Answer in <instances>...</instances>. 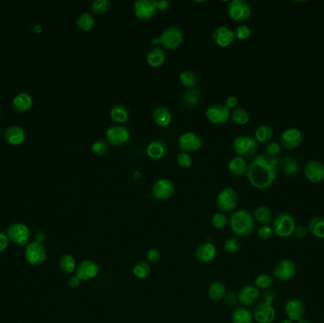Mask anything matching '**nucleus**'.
<instances>
[{
	"label": "nucleus",
	"instance_id": "nucleus-1",
	"mask_svg": "<svg viewBox=\"0 0 324 323\" xmlns=\"http://www.w3.org/2000/svg\"><path fill=\"white\" fill-rule=\"evenodd\" d=\"M283 160L270 158L267 155H258L248 165L246 176L249 184L258 189L270 188L278 174V166Z\"/></svg>",
	"mask_w": 324,
	"mask_h": 323
},
{
	"label": "nucleus",
	"instance_id": "nucleus-2",
	"mask_svg": "<svg viewBox=\"0 0 324 323\" xmlns=\"http://www.w3.org/2000/svg\"><path fill=\"white\" fill-rule=\"evenodd\" d=\"M230 229L238 238L251 235L255 229V219L246 210H238L230 216Z\"/></svg>",
	"mask_w": 324,
	"mask_h": 323
},
{
	"label": "nucleus",
	"instance_id": "nucleus-3",
	"mask_svg": "<svg viewBox=\"0 0 324 323\" xmlns=\"http://www.w3.org/2000/svg\"><path fill=\"white\" fill-rule=\"evenodd\" d=\"M295 218L288 213H281L272 221L273 232L281 238H287L293 235L296 229Z\"/></svg>",
	"mask_w": 324,
	"mask_h": 323
},
{
	"label": "nucleus",
	"instance_id": "nucleus-4",
	"mask_svg": "<svg viewBox=\"0 0 324 323\" xmlns=\"http://www.w3.org/2000/svg\"><path fill=\"white\" fill-rule=\"evenodd\" d=\"M184 40V35L182 30L177 27H167L162 32V34L152 40V43L160 44L164 49L176 50Z\"/></svg>",
	"mask_w": 324,
	"mask_h": 323
},
{
	"label": "nucleus",
	"instance_id": "nucleus-5",
	"mask_svg": "<svg viewBox=\"0 0 324 323\" xmlns=\"http://www.w3.org/2000/svg\"><path fill=\"white\" fill-rule=\"evenodd\" d=\"M238 205V195L234 188H223L216 197V206L219 211L224 213L233 212Z\"/></svg>",
	"mask_w": 324,
	"mask_h": 323
},
{
	"label": "nucleus",
	"instance_id": "nucleus-6",
	"mask_svg": "<svg viewBox=\"0 0 324 323\" xmlns=\"http://www.w3.org/2000/svg\"><path fill=\"white\" fill-rule=\"evenodd\" d=\"M232 148L238 157L248 158L256 153L258 145L255 138L248 135H242L233 140Z\"/></svg>",
	"mask_w": 324,
	"mask_h": 323
},
{
	"label": "nucleus",
	"instance_id": "nucleus-7",
	"mask_svg": "<svg viewBox=\"0 0 324 323\" xmlns=\"http://www.w3.org/2000/svg\"><path fill=\"white\" fill-rule=\"evenodd\" d=\"M131 132L129 129L122 125H114L109 127L106 133V138L108 144L114 147L124 145L129 141Z\"/></svg>",
	"mask_w": 324,
	"mask_h": 323
},
{
	"label": "nucleus",
	"instance_id": "nucleus-8",
	"mask_svg": "<svg viewBox=\"0 0 324 323\" xmlns=\"http://www.w3.org/2000/svg\"><path fill=\"white\" fill-rule=\"evenodd\" d=\"M228 14L233 21L244 22L251 16V8L244 0H232L228 5Z\"/></svg>",
	"mask_w": 324,
	"mask_h": 323
},
{
	"label": "nucleus",
	"instance_id": "nucleus-9",
	"mask_svg": "<svg viewBox=\"0 0 324 323\" xmlns=\"http://www.w3.org/2000/svg\"><path fill=\"white\" fill-rule=\"evenodd\" d=\"M176 192V187L172 180L168 178L158 179L152 187V195L158 200H167L173 197Z\"/></svg>",
	"mask_w": 324,
	"mask_h": 323
},
{
	"label": "nucleus",
	"instance_id": "nucleus-10",
	"mask_svg": "<svg viewBox=\"0 0 324 323\" xmlns=\"http://www.w3.org/2000/svg\"><path fill=\"white\" fill-rule=\"evenodd\" d=\"M201 136L194 132H185L179 136L177 144L183 153H194L202 147Z\"/></svg>",
	"mask_w": 324,
	"mask_h": 323
},
{
	"label": "nucleus",
	"instance_id": "nucleus-11",
	"mask_svg": "<svg viewBox=\"0 0 324 323\" xmlns=\"http://www.w3.org/2000/svg\"><path fill=\"white\" fill-rule=\"evenodd\" d=\"M206 118L213 124L220 125L228 122L230 119V110L224 105L215 104L206 110Z\"/></svg>",
	"mask_w": 324,
	"mask_h": 323
},
{
	"label": "nucleus",
	"instance_id": "nucleus-12",
	"mask_svg": "<svg viewBox=\"0 0 324 323\" xmlns=\"http://www.w3.org/2000/svg\"><path fill=\"white\" fill-rule=\"evenodd\" d=\"M296 271L297 268L295 263L290 259H284L276 265L273 270V275L282 282H287L295 277Z\"/></svg>",
	"mask_w": 324,
	"mask_h": 323
},
{
	"label": "nucleus",
	"instance_id": "nucleus-13",
	"mask_svg": "<svg viewBox=\"0 0 324 323\" xmlns=\"http://www.w3.org/2000/svg\"><path fill=\"white\" fill-rule=\"evenodd\" d=\"M156 1L154 0H136L133 4V12L136 18L148 20L157 14Z\"/></svg>",
	"mask_w": 324,
	"mask_h": 323
},
{
	"label": "nucleus",
	"instance_id": "nucleus-14",
	"mask_svg": "<svg viewBox=\"0 0 324 323\" xmlns=\"http://www.w3.org/2000/svg\"><path fill=\"white\" fill-rule=\"evenodd\" d=\"M253 319L258 323H272L276 319V312L272 304L264 300L258 302L253 310Z\"/></svg>",
	"mask_w": 324,
	"mask_h": 323
},
{
	"label": "nucleus",
	"instance_id": "nucleus-15",
	"mask_svg": "<svg viewBox=\"0 0 324 323\" xmlns=\"http://www.w3.org/2000/svg\"><path fill=\"white\" fill-rule=\"evenodd\" d=\"M47 257L46 249L40 242H30L26 246L25 249V258L27 263L33 266L40 265L45 262Z\"/></svg>",
	"mask_w": 324,
	"mask_h": 323
},
{
	"label": "nucleus",
	"instance_id": "nucleus-16",
	"mask_svg": "<svg viewBox=\"0 0 324 323\" xmlns=\"http://www.w3.org/2000/svg\"><path fill=\"white\" fill-rule=\"evenodd\" d=\"M7 236L12 242L20 245H24L29 239L30 232L26 225L15 223L9 227L7 230Z\"/></svg>",
	"mask_w": 324,
	"mask_h": 323
},
{
	"label": "nucleus",
	"instance_id": "nucleus-17",
	"mask_svg": "<svg viewBox=\"0 0 324 323\" xmlns=\"http://www.w3.org/2000/svg\"><path fill=\"white\" fill-rule=\"evenodd\" d=\"M284 313L288 320L292 322H297L303 319L305 314L304 303L296 297L288 299L284 305Z\"/></svg>",
	"mask_w": 324,
	"mask_h": 323
},
{
	"label": "nucleus",
	"instance_id": "nucleus-18",
	"mask_svg": "<svg viewBox=\"0 0 324 323\" xmlns=\"http://www.w3.org/2000/svg\"><path fill=\"white\" fill-rule=\"evenodd\" d=\"M212 37L214 42L220 48H228L235 40L234 31L226 26L216 27L212 34Z\"/></svg>",
	"mask_w": 324,
	"mask_h": 323
},
{
	"label": "nucleus",
	"instance_id": "nucleus-19",
	"mask_svg": "<svg viewBox=\"0 0 324 323\" xmlns=\"http://www.w3.org/2000/svg\"><path fill=\"white\" fill-rule=\"evenodd\" d=\"M304 175L314 184L321 183L324 180V165L317 161H309L304 165Z\"/></svg>",
	"mask_w": 324,
	"mask_h": 323
},
{
	"label": "nucleus",
	"instance_id": "nucleus-20",
	"mask_svg": "<svg viewBox=\"0 0 324 323\" xmlns=\"http://www.w3.org/2000/svg\"><path fill=\"white\" fill-rule=\"evenodd\" d=\"M281 145L284 150H294L302 142V134L297 128L285 130L281 136Z\"/></svg>",
	"mask_w": 324,
	"mask_h": 323
},
{
	"label": "nucleus",
	"instance_id": "nucleus-21",
	"mask_svg": "<svg viewBox=\"0 0 324 323\" xmlns=\"http://www.w3.org/2000/svg\"><path fill=\"white\" fill-rule=\"evenodd\" d=\"M99 273V266L92 260H83L76 269V276L82 281H90Z\"/></svg>",
	"mask_w": 324,
	"mask_h": 323
},
{
	"label": "nucleus",
	"instance_id": "nucleus-22",
	"mask_svg": "<svg viewBox=\"0 0 324 323\" xmlns=\"http://www.w3.org/2000/svg\"><path fill=\"white\" fill-rule=\"evenodd\" d=\"M261 296L259 289L253 285H245L238 292V301L245 307L255 304Z\"/></svg>",
	"mask_w": 324,
	"mask_h": 323
},
{
	"label": "nucleus",
	"instance_id": "nucleus-23",
	"mask_svg": "<svg viewBox=\"0 0 324 323\" xmlns=\"http://www.w3.org/2000/svg\"><path fill=\"white\" fill-rule=\"evenodd\" d=\"M216 256V246L212 242H202L195 249V258L201 264L211 263Z\"/></svg>",
	"mask_w": 324,
	"mask_h": 323
},
{
	"label": "nucleus",
	"instance_id": "nucleus-24",
	"mask_svg": "<svg viewBox=\"0 0 324 323\" xmlns=\"http://www.w3.org/2000/svg\"><path fill=\"white\" fill-rule=\"evenodd\" d=\"M152 118L158 126L165 128L168 127L172 122V112L167 107L160 106L154 109Z\"/></svg>",
	"mask_w": 324,
	"mask_h": 323
},
{
	"label": "nucleus",
	"instance_id": "nucleus-25",
	"mask_svg": "<svg viewBox=\"0 0 324 323\" xmlns=\"http://www.w3.org/2000/svg\"><path fill=\"white\" fill-rule=\"evenodd\" d=\"M168 152V146L166 142L162 139H155L151 141L146 149V153L150 159L152 160H162L166 156Z\"/></svg>",
	"mask_w": 324,
	"mask_h": 323
},
{
	"label": "nucleus",
	"instance_id": "nucleus-26",
	"mask_svg": "<svg viewBox=\"0 0 324 323\" xmlns=\"http://www.w3.org/2000/svg\"><path fill=\"white\" fill-rule=\"evenodd\" d=\"M166 55L161 47H154L146 55V61L150 67L160 68L165 63Z\"/></svg>",
	"mask_w": 324,
	"mask_h": 323
},
{
	"label": "nucleus",
	"instance_id": "nucleus-27",
	"mask_svg": "<svg viewBox=\"0 0 324 323\" xmlns=\"http://www.w3.org/2000/svg\"><path fill=\"white\" fill-rule=\"evenodd\" d=\"M253 320L251 311L243 305L236 306L231 313L232 323H252Z\"/></svg>",
	"mask_w": 324,
	"mask_h": 323
},
{
	"label": "nucleus",
	"instance_id": "nucleus-28",
	"mask_svg": "<svg viewBox=\"0 0 324 323\" xmlns=\"http://www.w3.org/2000/svg\"><path fill=\"white\" fill-rule=\"evenodd\" d=\"M180 100L184 107L189 108H195L201 101V92L195 88L187 89L182 93Z\"/></svg>",
	"mask_w": 324,
	"mask_h": 323
},
{
	"label": "nucleus",
	"instance_id": "nucleus-29",
	"mask_svg": "<svg viewBox=\"0 0 324 323\" xmlns=\"http://www.w3.org/2000/svg\"><path fill=\"white\" fill-rule=\"evenodd\" d=\"M247 162L242 157H235L231 159L228 163V169L231 175L235 176H242L247 172Z\"/></svg>",
	"mask_w": 324,
	"mask_h": 323
},
{
	"label": "nucleus",
	"instance_id": "nucleus-30",
	"mask_svg": "<svg viewBox=\"0 0 324 323\" xmlns=\"http://www.w3.org/2000/svg\"><path fill=\"white\" fill-rule=\"evenodd\" d=\"M5 139L12 145H18L25 139V132L19 126H11L5 131Z\"/></svg>",
	"mask_w": 324,
	"mask_h": 323
},
{
	"label": "nucleus",
	"instance_id": "nucleus-31",
	"mask_svg": "<svg viewBox=\"0 0 324 323\" xmlns=\"http://www.w3.org/2000/svg\"><path fill=\"white\" fill-rule=\"evenodd\" d=\"M110 118L119 124L126 123L130 119L129 110L123 105H115L110 109Z\"/></svg>",
	"mask_w": 324,
	"mask_h": 323
},
{
	"label": "nucleus",
	"instance_id": "nucleus-32",
	"mask_svg": "<svg viewBox=\"0 0 324 323\" xmlns=\"http://www.w3.org/2000/svg\"><path fill=\"white\" fill-rule=\"evenodd\" d=\"M308 232L311 233L313 236L319 239H324V217H314L312 218L308 226Z\"/></svg>",
	"mask_w": 324,
	"mask_h": 323
},
{
	"label": "nucleus",
	"instance_id": "nucleus-33",
	"mask_svg": "<svg viewBox=\"0 0 324 323\" xmlns=\"http://www.w3.org/2000/svg\"><path fill=\"white\" fill-rule=\"evenodd\" d=\"M227 293L225 284L222 282H214L211 283L208 289V295L213 301H220L223 299Z\"/></svg>",
	"mask_w": 324,
	"mask_h": 323
},
{
	"label": "nucleus",
	"instance_id": "nucleus-34",
	"mask_svg": "<svg viewBox=\"0 0 324 323\" xmlns=\"http://www.w3.org/2000/svg\"><path fill=\"white\" fill-rule=\"evenodd\" d=\"M254 219L262 226H270L273 221L272 212L267 206H260L254 212Z\"/></svg>",
	"mask_w": 324,
	"mask_h": 323
},
{
	"label": "nucleus",
	"instance_id": "nucleus-35",
	"mask_svg": "<svg viewBox=\"0 0 324 323\" xmlns=\"http://www.w3.org/2000/svg\"><path fill=\"white\" fill-rule=\"evenodd\" d=\"M14 109L18 112H25L32 107V99L29 95L22 93L16 96L13 101Z\"/></svg>",
	"mask_w": 324,
	"mask_h": 323
},
{
	"label": "nucleus",
	"instance_id": "nucleus-36",
	"mask_svg": "<svg viewBox=\"0 0 324 323\" xmlns=\"http://www.w3.org/2000/svg\"><path fill=\"white\" fill-rule=\"evenodd\" d=\"M95 25L94 16L89 13H82L76 20V26L81 31H89Z\"/></svg>",
	"mask_w": 324,
	"mask_h": 323
},
{
	"label": "nucleus",
	"instance_id": "nucleus-37",
	"mask_svg": "<svg viewBox=\"0 0 324 323\" xmlns=\"http://www.w3.org/2000/svg\"><path fill=\"white\" fill-rule=\"evenodd\" d=\"M133 273L139 280L147 279L151 273L150 264L147 261H138L133 268Z\"/></svg>",
	"mask_w": 324,
	"mask_h": 323
},
{
	"label": "nucleus",
	"instance_id": "nucleus-38",
	"mask_svg": "<svg viewBox=\"0 0 324 323\" xmlns=\"http://www.w3.org/2000/svg\"><path fill=\"white\" fill-rule=\"evenodd\" d=\"M59 267L63 272L67 274H71L74 271H76V260L73 256L69 254H65L62 256L59 261Z\"/></svg>",
	"mask_w": 324,
	"mask_h": 323
},
{
	"label": "nucleus",
	"instance_id": "nucleus-39",
	"mask_svg": "<svg viewBox=\"0 0 324 323\" xmlns=\"http://www.w3.org/2000/svg\"><path fill=\"white\" fill-rule=\"evenodd\" d=\"M230 119L233 123L238 125H244L249 121L248 112L242 108H236L230 113Z\"/></svg>",
	"mask_w": 324,
	"mask_h": 323
},
{
	"label": "nucleus",
	"instance_id": "nucleus-40",
	"mask_svg": "<svg viewBox=\"0 0 324 323\" xmlns=\"http://www.w3.org/2000/svg\"><path fill=\"white\" fill-rule=\"evenodd\" d=\"M274 135L273 128L270 125H261L255 131V139L261 143L269 142Z\"/></svg>",
	"mask_w": 324,
	"mask_h": 323
},
{
	"label": "nucleus",
	"instance_id": "nucleus-41",
	"mask_svg": "<svg viewBox=\"0 0 324 323\" xmlns=\"http://www.w3.org/2000/svg\"><path fill=\"white\" fill-rule=\"evenodd\" d=\"M283 170L284 173L288 176H295L299 172V165L297 161L293 158L287 157L283 160Z\"/></svg>",
	"mask_w": 324,
	"mask_h": 323
},
{
	"label": "nucleus",
	"instance_id": "nucleus-42",
	"mask_svg": "<svg viewBox=\"0 0 324 323\" xmlns=\"http://www.w3.org/2000/svg\"><path fill=\"white\" fill-rule=\"evenodd\" d=\"M179 81L183 86H185L188 89L194 88L196 84V76L191 70L186 69L179 74Z\"/></svg>",
	"mask_w": 324,
	"mask_h": 323
},
{
	"label": "nucleus",
	"instance_id": "nucleus-43",
	"mask_svg": "<svg viewBox=\"0 0 324 323\" xmlns=\"http://www.w3.org/2000/svg\"><path fill=\"white\" fill-rule=\"evenodd\" d=\"M254 283H255V286L258 289L267 290V289L270 288L271 284L273 283V278L270 274L262 273V274L257 276Z\"/></svg>",
	"mask_w": 324,
	"mask_h": 323
},
{
	"label": "nucleus",
	"instance_id": "nucleus-44",
	"mask_svg": "<svg viewBox=\"0 0 324 323\" xmlns=\"http://www.w3.org/2000/svg\"><path fill=\"white\" fill-rule=\"evenodd\" d=\"M111 7V2L108 0H96L91 4V10L96 14L108 13Z\"/></svg>",
	"mask_w": 324,
	"mask_h": 323
},
{
	"label": "nucleus",
	"instance_id": "nucleus-45",
	"mask_svg": "<svg viewBox=\"0 0 324 323\" xmlns=\"http://www.w3.org/2000/svg\"><path fill=\"white\" fill-rule=\"evenodd\" d=\"M240 246H241V242H240L239 238L236 237V236L229 238V239L226 241V242H225V245H224L225 250H226L228 253H230V254H234V253H236V252L239 250Z\"/></svg>",
	"mask_w": 324,
	"mask_h": 323
},
{
	"label": "nucleus",
	"instance_id": "nucleus-46",
	"mask_svg": "<svg viewBox=\"0 0 324 323\" xmlns=\"http://www.w3.org/2000/svg\"><path fill=\"white\" fill-rule=\"evenodd\" d=\"M108 149H109V144L107 140H98L93 143L91 147L92 153L98 157L105 156L108 153Z\"/></svg>",
	"mask_w": 324,
	"mask_h": 323
},
{
	"label": "nucleus",
	"instance_id": "nucleus-47",
	"mask_svg": "<svg viewBox=\"0 0 324 323\" xmlns=\"http://www.w3.org/2000/svg\"><path fill=\"white\" fill-rule=\"evenodd\" d=\"M176 164L181 169H189L192 164L191 157L189 156V154L181 152L176 157Z\"/></svg>",
	"mask_w": 324,
	"mask_h": 323
},
{
	"label": "nucleus",
	"instance_id": "nucleus-48",
	"mask_svg": "<svg viewBox=\"0 0 324 323\" xmlns=\"http://www.w3.org/2000/svg\"><path fill=\"white\" fill-rule=\"evenodd\" d=\"M234 34H235V38H237L238 40H246L251 35V29L246 25H240L234 31Z\"/></svg>",
	"mask_w": 324,
	"mask_h": 323
},
{
	"label": "nucleus",
	"instance_id": "nucleus-49",
	"mask_svg": "<svg viewBox=\"0 0 324 323\" xmlns=\"http://www.w3.org/2000/svg\"><path fill=\"white\" fill-rule=\"evenodd\" d=\"M212 224H213V227H214L215 229H224V228L228 225V219H227L226 215H224L221 214V213L216 214L215 215L213 216Z\"/></svg>",
	"mask_w": 324,
	"mask_h": 323
},
{
	"label": "nucleus",
	"instance_id": "nucleus-50",
	"mask_svg": "<svg viewBox=\"0 0 324 323\" xmlns=\"http://www.w3.org/2000/svg\"><path fill=\"white\" fill-rule=\"evenodd\" d=\"M273 233V229L270 226H262L257 231V236L261 241H269Z\"/></svg>",
	"mask_w": 324,
	"mask_h": 323
},
{
	"label": "nucleus",
	"instance_id": "nucleus-51",
	"mask_svg": "<svg viewBox=\"0 0 324 323\" xmlns=\"http://www.w3.org/2000/svg\"><path fill=\"white\" fill-rule=\"evenodd\" d=\"M266 155L270 158H276L281 153V146L277 142H269L266 147Z\"/></svg>",
	"mask_w": 324,
	"mask_h": 323
},
{
	"label": "nucleus",
	"instance_id": "nucleus-52",
	"mask_svg": "<svg viewBox=\"0 0 324 323\" xmlns=\"http://www.w3.org/2000/svg\"><path fill=\"white\" fill-rule=\"evenodd\" d=\"M146 259L149 264H157L161 260V253L158 249L152 248L147 252Z\"/></svg>",
	"mask_w": 324,
	"mask_h": 323
},
{
	"label": "nucleus",
	"instance_id": "nucleus-53",
	"mask_svg": "<svg viewBox=\"0 0 324 323\" xmlns=\"http://www.w3.org/2000/svg\"><path fill=\"white\" fill-rule=\"evenodd\" d=\"M224 298L227 304H229L230 306H234L238 302V293L234 290H231L226 293V296Z\"/></svg>",
	"mask_w": 324,
	"mask_h": 323
},
{
	"label": "nucleus",
	"instance_id": "nucleus-54",
	"mask_svg": "<svg viewBox=\"0 0 324 323\" xmlns=\"http://www.w3.org/2000/svg\"><path fill=\"white\" fill-rule=\"evenodd\" d=\"M308 229L307 227H303V226H298L296 227V229L294 230L293 235L297 238V239H303L307 236L308 234Z\"/></svg>",
	"mask_w": 324,
	"mask_h": 323
},
{
	"label": "nucleus",
	"instance_id": "nucleus-55",
	"mask_svg": "<svg viewBox=\"0 0 324 323\" xmlns=\"http://www.w3.org/2000/svg\"><path fill=\"white\" fill-rule=\"evenodd\" d=\"M263 300L266 301V302H269V303H271L275 300L276 298V293L273 291V290H270V289H267L264 291L263 293Z\"/></svg>",
	"mask_w": 324,
	"mask_h": 323
},
{
	"label": "nucleus",
	"instance_id": "nucleus-56",
	"mask_svg": "<svg viewBox=\"0 0 324 323\" xmlns=\"http://www.w3.org/2000/svg\"><path fill=\"white\" fill-rule=\"evenodd\" d=\"M8 243H9V238H8L7 234L0 232V253L3 252L7 248Z\"/></svg>",
	"mask_w": 324,
	"mask_h": 323
},
{
	"label": "nucleus",
	"instance_id": "nucleus-57",
	"mask_svg": "<svg viewBox=\"0 0 324 323\" xmlns=\"http://www.w3.org/2000/svg\"><path fill=\"white\" fill-rule=\"evenodd\" d=\"M239 104V101H238V98L235 97V96H230L227 101H226V107L229 108V109H231V108H236V107L238 106Z\"/></svg>",
	"mask_w": 324,
	"mask_h": 323
},
{
	"label": "nucleus",
	"instance_id": "nucleus-58",
	"mask_svg": "<svg viewBox=\"0 0 324 323\" xmlns=\"http://www.w3.org/2000/svg\"><path fill=\"white\" fill-rule=\"evenodd\" d=\"M156 6H157L158 11L164 12V11H167L169 9L170 2L167 1V0H159V1H156Z\"/></svg>",
	"mask_w": 324,
	"mask_h": 323
},
{
	"label": "nucleus",
	"instance_id": "nucleus-59",
	"mask_svg": "<svg viewBox=\"0 0 324 323\" xmlns=\"http://www.w3.org/2000/svg\"><path fill=\"white\" fill-rule=\"evenodd\" d=\"M81 280H80V279H79L77 276H75V277H72V278H70V279L68 280V286H69V287H71V288H76V287H79V286H80V284H81Z\"/></svg>",
	"mask_w": 324,
	"mask_h": 323
},
{
	"label": "nucleus",
	"instance_id": "nucleus-60",
	"mask_svg": "<svg viewBox=\"0 0 324 323\" xmlns=\"http://www.w3.org/2000/svg\"><path fill=\"white\" fill-rule=\"evenodd\" d=\"M33 30H34V32H40V25H37V24H36V25H34V26H33Z\"/></svg>",
	"mask_w": 324,
	"mask_h": 323
},
{
	"label": "nucleus",
	"instance_id": "nucleus-61",
	"mask_svg": "<svg viewBox=\"0 0 324 323\" xmlns=\"http://www.w3.org/2000/svg\"><path fill=\"white\" fill-rule=\"evenodd\" d=\"M297 323H311L310 321L306 320V319H301L299 321H297Z\"/></svg>",
	"mask_w": 324,
	"mask_h": 323
},
{
	"label": "nucleus",
	"instance_id": "nucleus-62",
	"mask_svg": "<svg viewBox=\"0 0 324 323\" xmlns=\"http://www.w3.org/2000/svg\"><path fill=\"white\" fill-rule=\"evenodd\" d=\"M294 323V322H292V321H290V320L286 319V320H284V321H283V322H281V323Z\"/></svg>",
	"mask_w": 324,
	"mask_h": 323
}]
</instances>
